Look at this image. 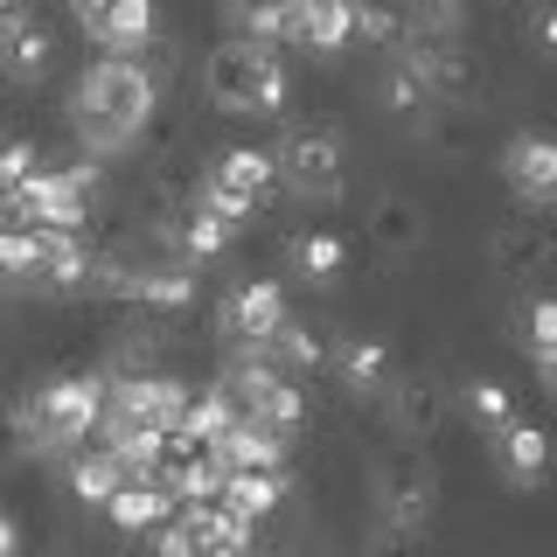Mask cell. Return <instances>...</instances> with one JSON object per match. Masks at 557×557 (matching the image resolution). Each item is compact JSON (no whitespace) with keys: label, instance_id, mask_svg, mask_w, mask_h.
<instances>
[{"label":"cell","instance_id":"cell-16","mask_svg":"<svg viewBox=\"0 0 557 557\" xmlns=\"http://www.w3.org/2000/svg\"><path fill=\"white\" fill-rule=\"evenodd\" d=\"M495 467L509 487H536L550 474V432L530 425V418H516L509 432H495Z\"/></svg>","mask_w":557,"mask_h":557},{"label":"cell","instance_id":"cell-14","mask_svg":"<svg viewBox=\"0 0 557 557\" xmlns=\"http://www.w3.org/2000/svg\"><path fill=\"white\" fill-rule=\"evenodd\" d=\"M209 453H216L223 467H258V474H278L286 467V453H293V432H272V425H251V418H237L223 440H209Z\"/></svg>","mask_w":557,"mask_h":557},{"label":"cell","instance_id":"cell-12","mask_svg":"<svg viewBox=\"0 0 557 557\" xmlns=\"http://www.w3.org/2000/svg\"><path fill=\"white\" fill-rule=\"evenodd\" d=\"M335 376H342V391L356 397V405H383V391L397 383V356L383 348L376 335H348V342H335Z\"/></svg>","mask_w":557,"mask_h":557},{"label":"cell","instance_id":"cell-1","mask_svg":"<svg viewBox=\"0 0 557 557\" xmlns=\"http://www.w3.org/2000/svg\"><path fill=\"white\" fill-rule=\"evenodd\" d=\"M153 119V70L133 63V57H98L84 63L77 91H70V126H77L84 153L91 161H112L126 153Z\"/></svg>","mask_w":557,"mask_h":557},{"label":"cell","instance_id":"cell-25","mask_svg":"<svg viewBox=\"0 0 557 557\" xmlns=\"http://www.w3.org/2000/svg\"><path fill=\"white\" fill-rule=\"evenodd\" d=\"M70 487H77V502H112L119 487H126V467L112 460L104 446H84V453H70Z\"/></svg>","mask_w":557,"mask_h":557},{"label":"cell","instance_id":"cell-3","mask_svg":"<svg viewBox=\"0 0 557 557\" xmlns=\"http://www.w3.org/2000/svg\"><path fill=\"white\" fill-rule=\"evenodd\" d=\"M202 84H209V104H216V112H231V119H265L293 91L278 49L272 42H244V35H231V42L209 49Z\"/></svg>","mask_w":557,"mask_h":557},{"label":"cell","instance_id":"cell-32","mask_svg":"<svg viewBox=\"0 0 557 557\" xmlns=\"http://www.w3.org/2000/svg\"><path fill=\"white\" fill-rule=\"evenodd\" d=\"M35 168H42V153H35L28 139H8V147H0V202H8V196L28 182Z\"/></svg>","mask_w":557,"mask_h":557},{"label":"cell","instance_id":"cell-7","mask_svg":"<svg viewBox=\"0 0 557 557\" xmlns=\"http://www.w3.org/2000/svg\"><path fill=\"white\" fill-rule=\"evenodd\" d=\"M342 139L327 133V126H293L286 133V147L272 153V168H278V182L293 188V196H307V202H335L342 196Z\"/></svg>","mask_w":557,"mask_h":557},{"label":"cell","instance_id":"cell-4","mask_svg":"<svg viewBox=\"0 0 557 557\" xmlns=\"http://www.w3.org/2000/svg\"><path fill=\"white\" fill-rule=\"evenodd\" d=\"M370 502H376V544L383 550H411L418 536L432 530V502H440V487H432V474L411 460V453H397V460L376 467Z\"/></svg>","mask_w":557,"mask_h":557},{"label":"cell","instance_id":"cell-21","mask_svg":"<svg viewBox=\"0 0 557 557\" xmlns=\"http://www.w3.org/2000/svg\"><path fill=\"white\" fill-rule=\"evenodd\" d=\"M209 182L231 188V196H244V202H265L272 188H278V168H272L265 147H231V153L209 161Z\"/></svg>","mask_w":557,"mask_h":557},{"label":"cell","instance_id":"cell-9","mask_svg":"<svg viewBox=\"0 0 557 557\" xmlns=\"http://www.w3.org/2000/svg\"><path fill=\"white\" fill-rule=\"evenodd\" d=\"M70 14L104 57H139L153 42V0H70Z\"/></svg>","mask_w":557,"mask_h":557},{"label":"cell","instance_id":"cell-28","mask_svg":"<svg viewBox=\"0 0 557 557\" xmlns=\"http://www.w3.org/2000/svg\"><path fill=\"white\" fill-rule=\"evenodd\" d=\"M356 35L391 57V49L411 35V22H405V8H391V0H356Z\"/></svg>","mask_w":557,"mask_h":557},{"label":"cell","instance_id":"cell-11","mask_svg":"<svg viewBox=\"0 0 557 557\" xmlns=\"http://www.w3.org/2000/svg\"><path fill=\"white\" fill-rule=\"evenodd\" d=\"M278 321H286V293H278V278H251V286H237L231 300L216 307V335L231 342L237 356H251Z\"/></svg>","mask_w":557,"mask_h":557},{"label":"cell","instance_id":"cell-26","mask_svg":"<svg viewBox=\"0 0 557 557\" xmlns=\"http://www.w3.org/2000/svg\"><path fill=\"white\" fill-rule=\"evenodd\" d=\"M286 258H293V272H300V278H313V286H327V278H335V272L348 265V244H342L335 231H300Z\"/></svg>","mask_w":557,"mask_h":557},{"label":"cell","instance_id":"cell-38","mask_svg":"<svg viewBox=\"0 0 557 557\" xmlns=\"http://www.w3.org/2000/svg\"><path fill=\"white\" fill-rule=\"evenodd\" d=\"M536 370H544V391L557 397V356H544V362H536Z\"/></svg>","mask_w":557,"mask_h":557},{"label":"cell","instance_id":"cell-33","mask_svg":"<svg viewBox=\"0 0 557 557\" xmlns=\"http://www.w3.org/2000/svg\"><path fill=\"white\" fill-rule=\"evenodd\" d=\"M147 536H153V557H196V536H188L174 516L161 522V530H147Z\"/></svg>","mask_w":557,"mask_h":557},{"label":"cell","instance_id":"cell-6","mask_svg":"<svg viewBox=\"0 0 557 557\" xmlns=\"http://www.w3.org/2000/svg\"><path fill=\"white\" fill-rule=\"evenodd\" d=\"M84 188H91V168H35L0 209H8L22 231H84V223H91Z\"/></svg>","mask_w":557,"mask_h":557},{"label":"cell","instance_id":"cell-5","mask_svg":"<svg viewBox=\"0 0 557 557\" xmlns=\"http://www.w3.org/2000/svg\"><path fill=\"white\" fill-rule=\"evenodd\" d=\"M216 391H223V405H231L237 418L272 425V432H300V418H307V391H300V383L265 370V362H251V356H237L231 370L216 376Z\"/></svg>","mask_w":557,"mask_h":557},{"label":"cell","instance_id":"cell-13","mask_svg":"<svg viewBox=\"0 0 557 557\" xmlns=\"http://www.w3.org/2000/svg\"><path fill=\"white\" fill-rule=\"evenodd\" d=\"M383 418H391V432L405 446H418L446 425V391L432 376H397L391 391H383Z\"/></svg>","mask_w":557,"mask_h":557},{"label":"cell","instance_id":"cell-8","mask_svg":"<svg viewBox=\"0 0 557 557\" xmlns=\"http://www.w3.org/2000/svg\"><path fill=\"white\" fill-rule=\"evenodd\" d=\"M397 57H405L411 70H418V84L432 91V104H467L481 91V70H474V57H467L460 42H440V35H405L397 42Z\"/></svg>","mask_w":557,"mask_h":557},{"label":"cell","instance_id":"cell-19","mask_svg":"<svg viewBox=\"0 0 557 557\" xmlns=\"http://www.w3.org/2000/svg\"><path fill=\"white\" fill-rule=\"evenodd\" d=\"M286 42H313V49L356 42V0H293Z\"/></svg>","mask_w":557,"mask_h":557},{"label":"cell","instance_id":"cell-39","mask_svg":"<svg viewBox=\"0 0 557 557\" xmlns=\"http://www.w3.org/2000/svg\"><path fill=\"white\" fill-rule=\"evenodd\" d=\"M0 147H8V139H0Z\"/></svg>","mask_w":557,"mask_h":557},{"label":"cell","instance_id":"cell-2","mask_svg":"<svg viewBox=\"0 0 557 557\" xmlns=\"http://www.w3.org/2000/svg\"><path fill=\"white\" fill-rule=\"evenodd\" d=\"M98 411H104V376H49L35 383L14 411V432H22L28 453H84V440L98 432Z\"/></svg>","mask_w":557,"mask_h":557},{"label":"cell","instance_id":"cell-18","mask_svg":"<svg viewBox=\"0 0 557 557\" xmlns=\"http://www.w3.org/2000/svg\"><path fill=\"white\" fill-rule=\"evenodd\" d=\"M495 265H502V278H544L557 265V237L544 223H502L495 231Z\"/></svg>","mask_w":557,"mask_h":557},{"label":"cell","instance_id":"cell-27","mask_svg":"<svg viewBox=\"0 0 557 557\" xmlns=\"http://www.w3.org/2000/svg\"><path fill=\"white\" fill-rule=\"evenodd\" d=\"M376 98L391 104L397 119H425V112H432V91L418 84V70H411L405 57H391V63L376 70Z\"/></svg>","mask_w":557,"mask_h":557},{"label":"cell","instance_id":"cell-17","mask_svg":"<svg viewBox=\"0 0 557 557\" xmlns=\"http://www.w3.org/2000/svg\"><path fill=\"white\" fill-rule=\"evenodd\" d=\"M251 362H265V370H278V376L300 383L307 370H321V362H327V348H321V335H313L307 321H293V313H286V321H278L272 335L251 348Z\"/></svg>","mask_w":557,"mask_h":557},{"label":"cell","instance_id":"cell-37","mask_svg":"<svg viewBox=\"0 0 557 557\" xmlns=\"http://www.w3.org/2000/svg\"><path fill=\"white\" fill-rule=\"evenodd\" d=\"M14 550H22V530H14V522L0 516V557H14Z\"/></svg>","mask_w":557,"mask_h":557},{"label":"cell","instance_id":"cell-36","mask_svg":"<svg viewBox=\"0 0 557 557\" xmlns=\"http://www.w3.org/2000/svg\"><path fill=\"white\" fill-rule=\"evenodd\" d=\"M196 557H251V544H244V536H216V544H202Z\"/></svg>","mask_w":557,"mask_h":557},{"label":"cell","instance_id":"cell-20","mask_svg":"<svg viewBox=\"0 0 557 557\" xmlns=\"http://www.w3.org/2000/svg\"><path fill=\"white\" fill-rule=\"evenodd\" d=\"M223 516H237V522H265L278 502H286V467H278V474H258V467H237V474H223Z\"/></svg>","mask_w":557,"mask_h":557},{"label":"cell","instance_id":"cell-22","mask_svg":"<svg viewBox=\"0 0 557 557\" xmlns=\"http://www.w3.org/2000/svg\"><path fill=\"white\" fill-rule=\"evenodd\" d=\"M370 237H376L391 258H411L418 244H425V209L405 202V196H376V202H370Z\"/></svg>","mask_w":557,"mask_h":557},{"label":"cell","instance_id":"cell-34","mask_svg":"<svg viewBox=\"0 0 557 557\" xmlns=\"http://www.w3.org/2000/svg\"><path fill=\"white\" fill-rule=\"evenodd\" d=\"M530 35H536V49H544V57H557V0H536Z\"/></svg>","mask_w":557,"mask_h":557},{"label":"cell","instance_id":"cell-30","mask_svg":"<svg viewBox=\"0 0 557 557\" xmlns=\"http://www.w3.org/2000/svg\"><path fill=\"white\" fill-rule=\"evenodd\" d=\"M174 237H182V251H188V258H216V251H223V244H231L237 231H231L223 216H209V209L196 202V209L182 216V231H174Z\"/></svg>","mask_w":557,"mask_h":557},{"label":"cell","instance_id":"cell-29","mask_svg":"<svg viewBox=\"0 0 557 557\" xmlns=\"http://www.w3.org/2000/svg\"><path fill=\"white\" fill-rule=\"evenodd\" d=\"M411 35H440V42H460L467 28V0H405Z\"/></svg>","mask_w":557,"mask_h":557},{"label":"cell","instance_id":"cell-15","mask_svg":"<svg viewBox=\"0 0 557 557\" xmlns=\"http://www.w3.org/2000/svg\"><path fill=\"white\" fill-rule=\"evenodd\" d=\"M57 57H63V49H57V28H49L42 14H28L22 28L0 35V70H8L14 84H42L49 70H57Z\"/></svg>","mask_w":557,"mask_h":557},{"label":"cell","instance_id":"cell-35","mask_svg":"<svg viewBox=\"0 0 557 557\" xmlns=\"http://www.w3.org/2000/svg\"><path fill=\"white\" fill-rule=\"evenodd\" d=\"M28 14H35V0H0V35H8V28H22Z\"/></svg>","mask_w":557,"mask_h":557},{"label":"cell","instance_id":"cell-10","mask_svg":"<svg viewBox=\"0 0 557 557\" xmlns=\"http://www.w3.org/2000/svg\"><path fill=\"white\" fill-rule=\"evenodd\" d=\"M502 188L530 209H557V133H516L502 147Z\"/></svg>","mask_w":557,"mask_h":557},{"label":"cell","instance_id":"cell-23","mask_svg":"<svg viewBox=\"0 0 557 557\" xmlns=\"http://www.w3.org/2000/svg\"><path fill=\"white\" fill-rule=\"evenodd\" d=\"M460 411H467V425L481 432V440H495V432H509L516 425V391L502 376H467V391H460Z\"/></svg>","mask_w":557,"mask_h":557},{"label":"cell","instance_id":"cell-24","mask_svg":"<svg viewBox=\"0 0 557 557\" xmlns=\"http://www.w3.org/2000/svg\"><path fill=\"white\" fill-rule=\"evenodd\" d=\"M104 516H112L119 530H161V522L174 516V495L161 481H126L112 502H104Z\"/></svg>","mask_w":557,"mask_h":557},{"label":"cell","instance_id":"cell-31","mask_svg":"<svg viewBox=\"0 0 557 557\" xmlns=\"http://www.w3.org/2000/svg\"><path fill=\"white\" fill-rule=\"evenodd\" d=\"M522 327H530V356L544 362L557 356V293H544V300H530V313H522Z\"/></svg>","mask_w":557,"mask_h":557}]
</instances>
